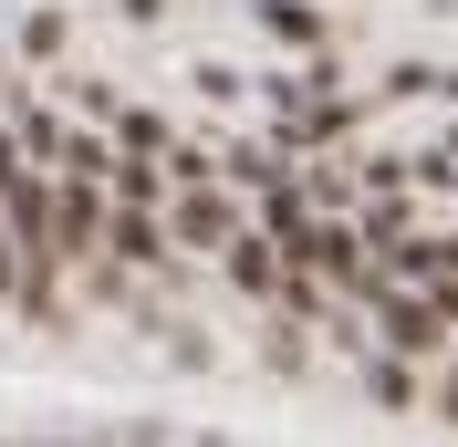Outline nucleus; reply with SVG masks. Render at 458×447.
I'll return each instance as SVG.
<instances>
[{
    "label": "nucleus",
    "instance_id": "3",
    "mask_svg": "<svg viewBox=\"0 0 458 447\" xmlns=\"http://www.w3.org/2000/svg\"><path fill=\"white\" fill-rule=\"evenodd\" d=\"M260 21L282 31V42H323V21H313V11H302V0H260Z\"/></svg>",
    "mask_w": 458,
    "mask_h": 447
},
{
    "label": "nucleus",
    "instance_id": "1",
    "mask_svg": "<svg viewBox=\"0 0 458 447\" xmlns=\"http://www.w3.org/2000/svg\"><path fill=\"white\" fill-rule=\"evenodd\" d=\"M240 229H250V208L229 198V177H208V188H177V198H167V240H177V250H229Z\"/></svg>",
    "mask_w": 458,
    "mask_h": 447
},
{
    "label": "nucleus",
    "instance_id": "4",
    "mask_svg": "<svg viewBox=\"0 0 458 447\" xmlns=\"http://www.w3.org/2000/svg\"><path fill=\"white\" fill-rule=\"evenodd\" d=\"M0 302H21V250H11V229H0Z\"/></svg>",
    "mask_w": 458,
    "mask_h": 447
},
{
    "label": "nucleus",
    "instance_id": "6",
    "mask_svg": "<svg viewBox=\"0 0 458 447\" xmlns=\"http://www.w3.org/2000/svg\"><path fill=\"white\" fill-rule=\"evenodd\" d=\"M157 11H167V0H125V21H157Z\"/></svg>",
    "mask_w": 458,
    "mask_h": 447
},
{
    "label": "nucleus",
    "instance_id": "5",
    "mask_svg": "<svg viewBox=\"0 0 458 447\" xmlns=\"http://www.w3.org/2000/svg\"><path fill=\"white\" fill-rule=\"evenodd\" d=\"M428 395H437V417L458 426V364H437V385H428Z\"/></svg>",
    "mask_w": 458,
    "mask_h": 447
},
{
    "label": "nucleus",
    "instance_id": "2",
    "mask_svg": "<svg viewBox=\"0 0 458 447\" xmlns=\"http://www.w3.org/2000/svg\"><path fill=\"white\" fill-rule=\"evenodd\" d=\"M105 250L125 260V271H157V260H167V229H157V208H114V219H105Z\"/></svg>",
    "mask_w": 458,
    "mask_h": 447
}]
</instances>
